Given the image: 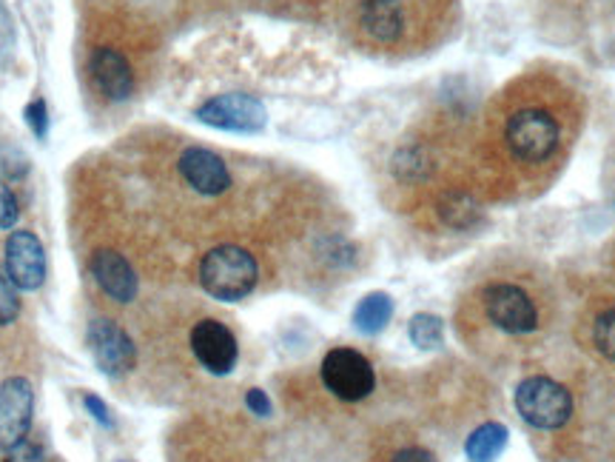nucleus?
<instances>
[{
	"mask_svg": "<svg viewBox=\"0 0 615 462\" xmlns=\"http://www.w3.org/2000/svg\"><path fill=\"white\" fill-rule=\"evenodd\" d=\"M83 408H86V415H91V420L102 428H115V417H111L109 406L97 397V394H86L83 397Z\"/></svg>",
	"mask_w": 615,
	"mask_h": 462,
	"instance_id": "25",
	"label": "nucleus"
},
{
	"mask_svg": "<svg viewBox=\"0 0 615 462\" xmlns=\"http://www.w3.org/2000/svg\"><path fill=\"white\" fill-rule=\"evenodd\" d=\"M436 217L442 221V226L453 228V232H465V228H473L478 223L482 206L467 189H447V192L439 194Z\"/></svg>",
	"mask_w": 615,
	"mask_h": 462,
	"instance_id": "15",
	"label": "nucleus"
},
{
	"mask_svg": "<svg viewBox=\"0 0 615 462\" xmlns=\"http://www.w3.org/2000/svg\"><path fill=\"white\" fill-rule=\"evenodd\" d=\"M174 166H177L180 180L199 197H223L234 186L231 169H228L226 160L212 149H203V146L180 149Z\"/></svg>",
	"mask_w": 615,
	"mask_h": 462,
	"instance_id": "9",
	"label": "nucleus"
},
{
	"mask_svg": "<svg viewBox=\"0 0 615 462\" xmlns=\"http://www.w3.org/2000/svg\"><path fill=\"white\" fill-rule=\"evenodd\" d=\"M257 280H260V266H257L253 255L242 246H234V243L214 246L199 260V286H203L205 294L223 300V303L246 300Z\"/></svg>",
	"mask_w": 615,
	"mask_h": 462,
	"instance_id": "3",
	"label": "nucleus"
},
{
	"mask_svg": "<svg viewBox=\"0 0 615 462\" xmlns=\"http://www.w3.org/2000/svg\"><path fill=\"white\" fill-rule=\"evenodd\" d=\"M86 345H89L95 366L100 368L106 377H123V374H129L131 368L137 366L134 340H131L129 334H126V329H120V323H115V320H91L89 332H86Z\"/></svg>",
	"mask_w": 615,
	"mask_h": 462,
	"instance_id": "10",
	"label": "nucleus"
},
{
	"mask_svg": "<svg viewBox=\"0 0 615 462\" xmlns=\"http://www.w3.org/2000/svg\"><path fill=\"white\" fill-rule=\"evenodd\" d=\"M496 143L505 152V163L510 172L536 180V174L555 163L564 146V123L550 109L544 97L536 92L530 95H505Z\"/></svg>",
	"mask_w": 615,
	"mask_h": 462,
	"instance_id": "2",
	"label": "nucleus"
},
{
	"mask_svg": "<svg viewBox=\"0 0 615 462\" xmlns=\"http://www.w3.org/2000/svg\"><path fill=\"white\" fill-rule=\"evenodd\" d=\"M14 41H18V29H14L12 12H9L7 3L0 0V57L12 55Z\"/></svg>",
	"mask_w": 615,
	"mask_h": 462,
	"instance_id": "24",
	"label": "nucleus"
},
{
	"mask_svg": "<svg viewBox=\"0 0 615 462\" xmlns=\"http://www.w3.org/2000/svg\"><path fill=\"white\" fill-rule=\"evenodd\" d=\"M0 169L9 180H23L29 172V158L18 143H0Z\"/></svg>",
	"mask_w": 615,
	"mask_h": 462,
	"instance_id": "21",
	"label": "nucleus"
},
{
	"mask_svg": "<svg viewBox=\"0 0 615 462\" xmlns=\"http://www.w3.org/2000/svg\"><path fill=\"white\" fill-rule=\"evenodd\" d=\"M18 217H21L18 197L7 186V180H0V232H9V228L18 226Z\"/></svg>",
	"mask_w": 615,
	"mask_h": 462,
	"instance_id": "23",
	"label": "nucleus"
},
{
	"mask_svg": "<svg viewBox=\"0 0 615 462\" xmlns=\"http://www.w3.org/2000/svg\"><path fill=\"white\" fill-rule=\"evenodd\" d=\"M516 408L533 428L555 431L573 417V397L550 377H527L516 391Z\"/></svg>",
	"mask_w": 615,
	"mask_h": 462,
	"instance_id": "5",
	"label": "nucleus"
},
{
	"mask_svg": "<svg viewBox=\"0 0 615 462\" xmlns=\"http://www.w3.org/2000/svg\"><path fill=\"white\" fill-rule=\"evenodd\" d=\"M593 343L595 348L604 354L607 359L615 363V305L613 309L602 311L593 323Z\"/></svg>",
	"mask_w": 615,
	"mask_h": 462,
	"instance_id": "19",
	"label": "nucleus"
},
{
	"mask_svg": "<svg viewBox=\"0 0 615 462\" xmlns=\"http://www.w3.org/2000/svg\"><path fill=\"white\" fill-rule=\"evenodd\" d=\"M197 120L212 129L234 131V135H257L266 129L268 111L260 97L246 95V92H228L205 100L197 111Z\"/></svg>",
	"mask_w": 615,
	"mask_h": 462,
	"instance_id": "7",
	"label": "nucleus"
},
{
	"mask_svg": "<svg viewBox=\"0 0 615 462\" xmlns=\"http://www.w3.org/2000/svg\"><path fill=\"white\" fill-rule=\"evenodd\" d=\"M447 0H348V35L368 52L408 55L431 41Z\"/></svg>",
	"mask_w": 615,
	"mask_h": 462,
	"instance_id": "1",
	"label": "nucleus"
},
{
	"mask_svg": "<svg viewBox=\"0 0 615 462\" xmlns=\"http://www.w3.org/2000/svg\"><path fill=\"white\" fill-rule=\"evenodd\" d=\"M23 120H26V126L32 129L34 138L46 140V135H48V109H46V100H43V97H34L32 104L23 109Z\"/></svg>",
	"mask_w": 615,
	"mask_h": 462,
	"instance_id": "22",
	"label": "nucleus"
},
{
	"mask_svg": "<svg viewBox=\"0 0 615 462\" xmlns=\"http://www.w3.org/2000/svg\"><path fill=\"white\" fill-rule=\"evenodd\" d=\"M3 269L21 291L41 289L46 280V249H43L41 237L29 228L12 232L3 246Z\"/></svg>",
	"mask_w": 615,
	"mask_h": 462,
	"instance_id": "12",
	"label": "nucleus"
},
{
	"mask_svg": "<svg viewBox=\"0 0 615 462\" xmlns=\"http://www.w3.org/2000/svg\"><path fill=\"white\" fill-rule=\"evenodd\" d=\"M485 314L499 332L505 334H527L539 325V309L533 297L527 294L516 283H490L482 294Z\"/></svg>",
	"mask_w": 615,
	"mask_h": 462,
	"instance_id": "8",
	"label": "nucleus"
},
{
	"mask_svg": "<svg viewBox=\"0 0 615 462\" xmlns=\"http://www.w3.org/2000/svg\"><path fill=\"white\" fill-rule=\"evenodd\" d=\"M7 462H43V449L37 442H32L26 437L23 442H18L12 451H7Z\"/></svg>",
	"mask_w": 615,
	"mask_h": 462,
	"instance_id": "26",
	"label": "nucleus"
},
{
	"mask_svg": "<svg viewBox=\"0 0 615 462\" xmlns=\"http://www.w3.org/2000/svg\"><path fill=\"white\" fill-rule=\"evenodd\" d=\"M390 318H393V300L388 294H382V291L363 297L359 305L354 309L356 332L363 334H379L390 323Z\"/></svg>",
	"mask_w": 615,
	"mask_h": 462,
	"instance_id": "16",
	"label": "nucleus"
},
{
	"mask_svg": "<svg viewBox=\"0 0 615 462\" xmlns=\"http://www.w3.org/2000/svg\"><path fill=\"white\" fill-rule=\"evenodd\" d=\"M322 383L342 402H359L376 388V374L370 359L356 348H331L322 359Z\"/></svg>",
	"mask_w": 615,
	"mask_h": 462,
	"instance_id": "6",
	"label": "nucleus"
},
{
	"mask_svg": "<svg viewBox=\"0 0 615 462\" xmlns=\"http://www.w3.org/2000/svg\"><path fill=\"white\" fill-rule=\"evenodd\" d=\"M246 406H248V411L257 417L271 415V400H268V394L262 391V388H251V391L246 394Z\"/></svg>",
	"mask_w": 615,
	"mask_h": 462,
	"instance_id": "27",
	"label": "nucleus"
},
{
	"mask_svg": "<svg viewBox=\"0 0 615 462\" xmlns=\"http://www.w3.org/2000/svg\"><path fill=\"white\" fill-rule=\"evenodd\" d=\"M192 352L205 372L223 377V374H231L237 366L239 345L226 323L205 318L194 323L192 329Z\"/></svg>",
	"mask_w": 615,
	"mask_h": 462,
	"instance_id": "13",
	"label": "nucleus"
},
{
	"mask_svg": "<svg viewBox=\"0 0 615 462\" xmlns=\"http://www.w3.org/2000/svg\"><path fill=\"white\" fill-rule=\"evenodd\" d=\"M89 271L95 283L109 300L120 305H129L137 297V271L131 269L129 257L120 255L117 249H95L89 257Z\"/></svg>",
	"mask_w": 615,
	"mask_h": 462,
	"instance_id": "14",
	"label": "nucleus"
},
{
	"mask_svg": "<svg viewBox=\"0 0 615 462\" xmlns=\"http://www.w3.org/2000/svg\"><path fill=\"white\" fill-rule=\"evenodd\" d=\"M507 445V428L499 422H485L482 428H476L471 437H467V456L473 462H490L505 451Z\"/></svg>",
	"mask_w": 615,
	"mask_h": 462,
	"instance_id": "17",
	"label": "nucleus"
},
{
	"mask_svg": "<svg viewBox=\"0 0 615 462\" xmlns=\"http://www.w3.org/2000/svg\"><path fill=\"white\" fill-rule=\"evenodd\" d=\"M390 462H436L433 454L422 445H408V449H399L397 454L390 456Z\"/></svg>",
	"mask_w": 615,
	"mask_h": 462,
	"instance_id": "28",
	"label": "nucleus"
},
{
	"mask_svg": "<svg viewBox=\"0 0 615 462\" xmlns=\"http://www.w3.org/2000/svg\"><path fill=\"white\" fill-rule=\"evenodd\" d=\"M408 337L419 348H436L442 343V320L436 314H417L408 325Z\"/></svg>",
	"mask_w": 615,
	"mask_h": 462,
	"instance_id": "18",
	"label": "nucleus"
},
{
	"mask_svg": "<svg viewBox=\"0 0 615 462\" xmlns=\"http://www.w3.org/2000/svg\"><path fill=\"white\" fill-rule=\"evenodd\" d=\"M34 388L26 377L0 383V451H12L32 431Z\"/></svg>",
	"mask_w": 615,
	"mask_h": 462,
	"instance_id": "11",
	"label": "nucleus"
},
{
	"mask_svg": "<svg viewBox=\"0 0 615 462\" xmlns=\"http://www.w3.org/2000/svg\"><path fill=\"white\" fill-rule=\"evenodd\" d=\"M86 75L106 104H126L137 92V66L120 41H95L89 46Z\"/></svg>",
	"mask_w": 615,
	"mask_h": 462,
	"instance_id": "4",
	"label": "nucleus"
},
{
	"mask_svg": "<svg viewBox=\"0 0 615 462\" xmlns=\"http://www.w3.org/2000/svg\"><path fill=\"white\" fill-rule=\"evenodd\" d=\"M18 286L9 280L7 269H0V329L12 325L21 318V297H18Z\"/></svg>",
	"mask_w": 615,
	"mask_h": 462,
	"instance_id": "20",
	"label": "nucleus"
}]
</instances>
